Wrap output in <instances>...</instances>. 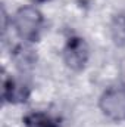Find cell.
<instances>
[{
	"label": "cell",
	"instance_id": "5",
	"mask_svg": "<svg viewBox=\"0 0 125 127\" xmlns=\"http://www.w3.org/2000/svg\"><path fill=\"white\" fill-rule=\"evenodd\" d=\"M24 127H59L58 120L46 112L35 111L24 118Z\"/></svg>",
	"mask_w": 125,
	"mask_h": 127
},
{
	"label": "cell",
	"instance_id": "3",
	"mask_svg": "<svg viewBox=\"0 0 125 127\" xmlns=\"http://www.w3.org/2000/svg\"><path fill=\"white\" fill-rule=\"evenodd\" d=\"M90 58V49L84 38L78 35L69 37L62 49L63 64L72 71H81Z\"/></svg>",
	"mask_w": 125,
	"mask_h": 127
},
{
	"label": "cell",
	"instance_id": "2",
	"mask_svg": "<svg viewBox=\"0 0 125 127\" xmlns=\"http://www.w3.org/2000/svg\"><path fill=\"white\" fill-rule=\"evenodd\" d=\"M100 112L113 123L125 121V87L112 86L107 87L99 97Z\"/></svg>",
	"mask_w": 125,
	"mask_h": 127
},
{
	"label": "cell",
	"instance_id": "4",
	"mask_svg": "<svg viewBox=\"0 0 125 127\" xmlns=\"http://www.w3.org/2000/svg\"><path fill=\"white\" fill-rule=\"evenodd\" d=\"M30 95V90L27 87V84H24L22 81H18L12 77L4 78L3 81V99L12 105L15 103H21L25 102L27 97Z\"/></svg>",
	"mask_w": 125,
	"mask_h": 127
},
{
	"label": "cell",
	"instance_id": "1",
	"mask_svg": "<svg viewBox=\"0 0 125 127\" xmlns=\"http://www.w3.org/2000/svg\"><path fill=\"white\" fill-rule=\"evenodd\" d=\"M44 16L35 6H21L12 15V28L24 41H35L43 31Z\"/></svg>",
	"mask_w": 125,
	"mask_h": 127
},
{
	"label": "cell",
	"instance_id": "6",
	"mask_svg": "<svg viewBox=\"0 0 125 127\" xmlns=\"http://www.w3.org/2000/svg\"><path fill=\"white\" fill-rule=\"evenodd\" d=\"M32 4H40V3H46L47 0H30Z\"/></svg>",
	"mask_w": 125,
	"mask_h": 127
}]
</instances>
